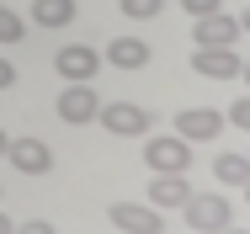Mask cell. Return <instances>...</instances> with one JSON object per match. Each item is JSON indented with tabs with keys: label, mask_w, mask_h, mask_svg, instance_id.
I'll use <instances>...</instances> for the list:
<instances>
[{
	"label": "cell",
	"mask_w": 250,
	"mask_h": 234,
	"mask_svg": "<svg viewBox=\"0 0 250 234\" xmlns=\"http://www.w3.org/2000/svg\"><path fill=\"white\" fill-rule=\"evenodd\" d=\"M101 101H96V85L91 80H69L64 91H59V117L64 123H75V128H85V123H96Z\"/></svg>",
	"instance_id": "3957f363"
},
{
	"label": "cell",
	"mask_w": 250,
	"mask_h": 234,
	"mask_svg": "<svg viewBox=\"0 0 250 234\" xmlns=\"http://www.w3.org/2000/svg\"><path fill=\"white\" fill-rule=\"evenodd\" d=\"M240 80H245V85H250V64H240Z\"/></svg>",
	"instance_id": "603a6c76"
},
{
	"label": "cell",
	"mask_w": 250,
	"mask_h": 234,
	"mask_svg": "<svg viewBox=\"0 0 250 234\" xmlns=\"http://www.w3.org/2000/svg\"><path fill=\"white\" fill-rule=\"evenodd\" d=\"M0 160H5V133H0Z\"/></svg>",
	"instance_id": "cb8c5ba5"
},
{
	"label": "cell",
	"mask_w": 250,
	"mask_h": 234,
	"mask_svg": "<svg viewBox=\"0 0 250 234\" xmlns=\"http://www.w3.org/2000/svg\"><path fill=\"white\" fill-rule=\"evenodd\" d=\"M96 123L112 133V139H139V133H149L154 117L144 112V106H133V101H106V106L96 112Z\"/></svg>",
	"instance_id": "7a4b0ae2"
},
{
	"label": "cell",
	"mask_w": 250,
	"mask_h": 234,
	"mask_svg": "<svg viewBox=\"0 0 250 234\" xmlns=\"http://www.w3.org/2000/svg\"><path fill=\"white\" fill-rule=\"evenodd\" d=\"M11 234H53V224L48 218H27V224H16Z\"/></svg>",
	"instance_id": "ac0fdd59"
},
{
	"label": "cell",
	"mask_w": 250,
	"mask_h": 234,
	"mask_svg": "<svg viewBox=\"0 0 250 234\" xmlns=\"http://www.w3.org/2000/svg\"><path fill=\"white\" fill-rule=\"evenodd\" d=\"M181 213H187V224L197 234H224L234 224V208H229L224 191H192V197L181 202Z\"/></svg>",
	"instance_id": "6da1fadb"
},
{
	"label": "cell",
	"mask_w": 250,
	"mask_h": 234,
	"mask_svg": "<svg viewBox=\"0 0 250 234\" xmlns=\"http://www.w3.org/2000/svg\"><path fill=\"white\" fill-rule=\"evenodd\" d=\"M192 16H208V11H224V0H181Z\"/></svg>",
	"instance_id": "d6986e66"
},
{
	"label": "cell",
	"mask_w": 250,
	"mask_h": 234,
	"mask_svg": "<svg viewBox=\"0 0 250 234\" xmlns=\"http://www.w3.org/2000/svg\"><path fill=\"white\" fill-rule=\"evenodd\" d=\"M5 160H11L21 176H48L53 170V149L43 139H5Z\"/></svg>",
	"instance_id": "8992f818"
},
{
	"label": "cell",
	"mask_w": 250,
	"mask_h": 234,
	"mask_svg": "<svg viewBox=\"0 0 250 234\" xmlns=\"http://www.w3.org/2000/svg\"><path fill=\"white\" fill-rule=\"evenodd\" d=\"M224 234H245V229H234V224H229V229H224Z\"/></svg>",
	"instance_id": "d4e9b609"
},
{
	"label": "cell",
	"mask_w": 250,
	"mask_h": 234,
	"mask_svg": "<svg viewBox=\"0 0 250 234\" xmlns=\"http://www.w3.org/2000/svg\"><path fill=\"white\" fill-rule=\"evenodd\" d=\"M224 128H229V123H224V112H218V106H187V112L176 117V133H181V139H187V144H202V139H218Z\"/></svg>",
	"instance_id": "ba28073f"
},
{
	"label": "cell",
	"mask_w": 250,
	"mask_h": 234,
	"mask_svg": "<svg viewBox=\"0 0 250 234\" xmlns=\"http://www.w3.org/2000/svg\"><path fill=\"white\" fill-rule=\"evenodd\" d=\"M213 176H218V187H245V181H250V160L240 154V149H218Z\"/></svg>",
	"instance_id": "4fadbf2b"
},
{
	"label": "cell",
	"mask_w": 250,
	"mask_h": 234,
	"mask_svg": "<svg viewBox=\"0 0 250 234\" xmlns=\"http://www.w3.org/2000/svg\"><path fill=\"white\" fill-rule=\"evenodd\" d=\"M53 69H59L64 80H96L101 53H96L91 43H64L59 53H53Z\"/></svg>",
	"instance_id": "52a82bcc"
},
{
	"label": "cell",
	"mask_w": 250,
	"mask_h": 234,
	"mask_svg": "<svg viewBox=\"0 0 250 234\" xmlns=\"http://www.w3.org/2000/svg\"><path fill=\"white\" fill-rule=\"evenodd\" d=\"M245 202H250V181H245Z\"/></svg>",
	"instance_id": "484cf974"
},
{
	"label": "cell",
	"mask_w": 250,
	"mask_h": 234,
	"mask_svg": "<svg viewBox=\"0 0 250 234\" xmlns=\"http://www.w3.org/2000/svg\"><path fill=\"white\" fill-rule=\"evenodd\" d=\"M101 59L117 64V69H144V64H149V43H144V38H112Z\"/></svg>",
	"instance_id": "7c38bea8"
},
{
	"label": "cell",
	"mask_w": 250,
	"mask_h": 234,
	"mask_svg": "<svg viewBox=\"0 0 250 234\" xmlns=\"http://www.w3.org/2000/svg\"><path fill=\"white\" fill-rule=\"evenodd\" d=\"M224 123H234V128H245V133H250V96H240V101L224 112Z\"/></svg>",
	"instance_id": "e0dca14e"
},
{
	"label": "cell",
	"mask_w": 250,
	"mask_h": 234,
	"mask_svg": "<svg viewBox=\"0 0 250 234\" xmlns=\"http://www.w3.org/2000/svg\"><path fill=\"white\" fill-rule=\"evenodd\" d=\"M192 38H197V48H234V38H240V16L208 11V16H197Z\"/></svg>",
	"instance_id": "9c48e42d"
},
{
	"label": "cell",
	"mask_w": 250,
	"mask_h": 234,
	"mask_svg": "<svg viewBox=\"0 0 250 234\" xmlns=\"http://www.w3.org/2000/svg\"><path fill=\"white\" fill-rule=\"evenodd\" d=\"M106 218H112L123 234H165V213H160L154 202L149 208H139V202H112Z\"/></svg>",
	"instance_id": "5b68a950"
},
{
	"label": "cell",
	"mask_w": 250,
	"mask_h": 234,
	"mask_svg": "<svg viewBox=\"0 0 250 234\" xmlns=\"http://www.w3.org/2000/svg\"><path fill=\"white\" fill-rule=\"evenodd\" d=\"M16 85V69H11V59H0V91H11Z\"/></svg>",
	"instance_id": "ffe728a7"
},
{
	"label": "cell",
	"mask_w": 250,
	"mask_h": 234,
	"mask_svg": "<svg viewBox=\"0 0 250 234\" xmlns=\"http://www.w3.org/2000/svg\"><path fill=\"white\" fill-rule=\"evenodd\" d=\"M245 160H250V154H245Z\"/></svg>",
	"instance_id": "4316f807"
},
{
	"label": "cell",
	"mask_w": 250,
	"mask_h": 234,
	"mask_svg": "<svg viewBox=\"0 0 250 234\" xmlns=\"http://www.w3.org/2000/svg\"><path fill=\"white\" fill-rule=\"evenodd\" d=\"M21 38H27V21H21V16L0 0V43H21Z\"/></svg>",
	"instance_id": "9a60e30c"
},
{
	"label": "cell",
	"mask_w": 250,
	"mask_h": 234,
	"mask_svg": "<svg viewBox=\"0 0 250 234\" xmlns=\"http://www.w3.org/2000/svg\"><path fill=\"white\" fill-rule=\"evenodd\" d=\"M240 53L234 48H197L192 53V69H197L202 80H240Z\"/></svg>",
	"instance_id": "30bf717a"
},
{
	"label": "cell",
	"mask_w": 250,
	"mask_h": 234,
	"mask_svg": "<svg viewBox=\"0 0 250 234\" xmlns=\"http://www.w3.org/2000/svg\"><path fill=\"white\" fill-rule=\"evenodd\" d=\"M240 32H250V11H245V16H240Z\"/></svg>",
	"instance_id": "7402d4cb"
},
{
	"label": "cell",
	"mask_w": 250,
	"mask_h": 234,
	"mask_svg": "<svg viewBox=\"0 0 250 234\" xmlns=\"http://www.w3.org/2000/svg\"><path fill=\"white\" fill-rule=\"evenodd\" d=\"M123 5V16H133V21H154L160 11H165V0H117Z\"/></svg>",
	"instance_id": "2e32d148"
},
{
	"label": "cell",
	"mask_w": 250,
	"mask_h": 234,
	"mask_svg": "<svg viewBox=\"0 0 250 234\" xmlns=\"http://www.w3.org/2000/svg\"><path fill=\"white\" fill-rule=\"evenodd\" d=\"M187 197H192L187 170H154V181H149V202L154 208H181Z\"/></svg>",
	"instance_id": "8fae6325"
},
{
	"label": "cell",
	"mask_w": 250,
	"mask_h": 234,
	"mask_svg": "<svg viewBox=\"0 0 250 234\" xmlns=\"http://www.w3.org/2000/svg\"><path fill=\"white\" fill-rule=\"evenodd\" d=\"M0 234H11V218H5V213H0Z\"/></svg>",
	"instance_id": "44dd1931"
},
{
	"label": "cell",
	"mask_w": 250,
	"mask_h": 234,
	"mask_svg": "<svg viewBox=\"0 0 250 234\" xmlns=\"http://www.w3.org/2000/svg\"><path fill=\"white\" fill-rule=\"evenodd\" d=\"M144 165L149 170H187L192 165V144L181 133H160V139L144 144Z\"/></svg>",
	"instance_id": "277c9868"
},
{
	"label": "cell",
	"mask_w": 250,
	"mask_h": 234,
	"mask_svg": "<svg viewBox=\"0 0 250 234\" xmlns=\"http://www.w3.org/2000/svg\"><path fill=\"white\" fill-rule=\"evenodd\" d=\"M32 21L38 27H69L75 21V0H32Z\"/></svg>",
	"instance_id": "5bb4252c"
}]
</instances>
